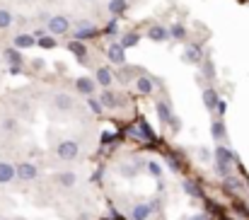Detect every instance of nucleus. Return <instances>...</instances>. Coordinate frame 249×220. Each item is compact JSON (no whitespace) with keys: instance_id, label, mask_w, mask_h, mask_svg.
<instances>
[{"instance_id":"nucleus-1","label":"nucleus","mask_w":249,"mask_h":220,"mask_svg":"<svg viewBox=\"0 0 249 220\" xmlns=\"http://www.w3.org/2000/svg\"><path fill=\"white\" fill-rule=\"evenodd\" d=\"M213 157H215V169H218L223 177L232 174L230 169H232V165H235V152H232L230 147L218 146L215 147V152H213Z\"/></svg>"},{"instance_id":"nucleus-2","label":"nucleus","mask_w":249,"mask_h":220,"mask_svg":"<svg viewBox=\"0 0 249 220\" xmlns=\"http://www.w3.org/2000/svg\"><path fill=\"white\" fill-rule=\"evenodd\" d=\"M46 29H49V34H53V37L68 34V32H71V19H68L66 15H51L49 22H46Z\"/></svg>"},{"instance_id":"nucleus-3","label":"nucleus","mask_w":249,"mask_h":220,"mask_svg":"<svg viewBox=\"0 0 249 220\" xmlns=\"http://www.w3.org/2000/svg\"><path fill=\"white\" fill-rule=\"evenodd\" d=\"M56 155L61 157V160H78V155H80V146H78V141H73V138H66V141H61L58 146H56Z\"/></svg>"},{"instance_id":"nucleus-4","label":"nucleus","mask_w":249,"mask_h":220,"mask_svg":"<svg viewBox=\"0 0 249 220\" xmlns=\"http://www.w3.org/2000/svg\"><path fill=\"white\" fill-rule=\"evenodd\" d=\"M39 177V167L34 162H19L17 165V179L22 182H34Z\"/></svg>"},{"instance_id":"nucleus-5","label":"nucleus","mask_w":249,"mask_h":220,"mask_svg":"<svg viewBox=\"0 0 249 220\" xmlns=\"http://www.w3.org/2000/svg\"><path fill=\"white\" fill-rule=\"evenodd\" d=\"M17 179V167L7 160H0V186H7Z\"/></svg>"},{"instance_id":"nucleus-6","label":"nucleus","mask_w":249,"mask_h":220,"mask_svg":"<svg viewBox=\"0 0 249 220\" xmlns=\"http://www.w3.org/2000/svg\"><path fill=\"white\" fill-rule=\"evenodd\" d=\"M107 56H109V61L114 63V66H126V49L119 44V41H114L109 49H107Z\"/></svg>"},{"instance_id":"nucleus-7","label":"nucleus","mask_w":249,"mask_h":220,"mask_svg":"<svg viewBox=\"0 0 249 220\" xmlns=\"http://www.w3.org/2000/svg\"><path fill=\"white\" fill-rule=\"evenodd\" d=\"M99 34V29L89 22V19H83V22H78V27H75V39H80V41H85V39H92V37H97Z\"/></svg>"},{"instance_id":"nucleus-8","label":"nucleus","mask_w":249,"mask_h":220,"mask_svg":"<svg viewBox=\"0 0 249 220\" xmlns=\"http://www.w3.org/2000/svg\"><path fill=\"white\" fill-rule=\"evenodd\" d=\"M75 90H78L80 94H85V97H92V94H94V90H97V80H92V77L83 75V77H78V80H75Z\"/></svg>"},{"instance_id":"nucleus-9","label":"nucleus","mask_w":249,"mask_h":220,"mask_svg":"<svg viewBox=\"0 0 249 220\" xmlns=\"http://www.w3.org/2000/svg\"><path fill=\"white\" fill-rule=\"evenodd\" d=\"M5 58H7V63H10V71L12 73H19L22 71V63H24V58H22V54H19V49H7L5 51Z\"/></svg>"},{"instance_id":"nucleus-10","label":"nucleus","mask_w":249,"mask_h":220,"mask_svg":"<svg viewBox=\"0 0 249 220\" xmlns=\"http://www.w3.org/2000/svg\"><path fill=\"white\" fill-rule=\"evenodd\" d=\"M148 39L155 41V44L167 41V39H169V27H165V24H153V27L148 29Z\"/></svg>"},{"instance_id":"nucleus-11","label":"nucleus","mask_w":249,"mask_h":220,"mask_svg":"<svg viewBox=\"0 0 249 220\" xmlns=\"http://www.w3.org/2000/svg\"><path fill=\"white\" fill-rule=\"evenodd\" d=\"M94 80H97V85L99 87H104V90H109L111 85H114V73H111V68H107V66H102V68H97V75H94Z\"/></svg>"},{"instance_id":"nucleus-12","label":"nucleus","mask_w":249,"mask_h":220,"mask_svg":"<svg viewBox=\"0 0 249 220\" xmlns=\"http://www.w3.org/2000/svg\"><path fill=\"white\" fill-rule=\"evenodd\" d=\"M181 58H184V63H201V61H203V51H201V46L189 44V46L184 49Z\"/></svg>"},{"instance_id":"nucleus-13","label":"nucleus","mask_w":249,"mask_h":220,"mask_svg":"<svg viewBox=\"0 0 249 220\" xmlns=\"http://www.w3.org/2000/svg\"><path fill=\"white\" fill-rule=\"evenodd\" d=\"M153 216V203H136L131 208V220H148Z\"/></svg>"},{"instance_id":"nucleus-14","label":"nucleus","mask_w":249,"mask_h":220,"mask_svg":"<svg viewBox=\"0 0 249 220\" xmlns=\"http://www.w3.org/2000/svg\"><path fill=\"white\" fill-rule=\"evenodd\" d=\"M155 109H158V119H160L162 124H172L174 114H172V107L167 104L165 99H158V102H155Z\"/></svg>"},{"instance_id":"nucleus-15","label":"nucleus","mask_w":249,"mask_h":220,"mask_svg":"<svg viewBox=\"0 0 249 220\" xmlns=\"http://www.w3.org/2000/svg\"><path fill=\"white\" fill-rule=\"evenodd\" d=\"M12 46L19 49V51L32 49V46H36V37H32V34H17V37L12 39Z\"/></svg>"},{"instance_id":"nucleus-16","label":"nucleus","mask_w":249,"mask_h":220,"mask_svg":"<svg viewBox=\"0 0 249 220\" xmlns=\"http://www.w3.org/2000/svg\"><path fill=\"white\" fill-rule=\"evenodd\" d=\"M99 102L104 104V109H116V107L121 104V97H119L116 92H111V90H104V92L99 94Z\"/></svg>"},{"instance_id":"nucleus-17","label":"nucleus","mask_w":249,"mask_h":220,"mask_svg":"<svg viewBox=\"0 0 249 220\" xmlns=\"http://www.w3.org/2000/svg\"><path fill=\"white\" fill-rule=\"evenodd\" d=\"M203 104H206L208 111H215V109H218L220 97H218V92H215L213 87H206V90H203Z\"/></svg>"},{"instance_id":"nucleus-18","label":"nucleus","mask_w":249,"mask_h":220,"mask_svg":"<svg viewBox=\"0 0 249 220\" xmlns=\"http://www.w3.org/2000/svg\"><path fill=\"white\" fill-rule=\"evenodd\" d=\"M73 97L71 94H66V92H58L56 97H53V107L58 109V111H71L73 109Z\"/></svg>"},{"instance_id":"nucleus-19","label":"nucleus","mask_w":249,"mask_h":220,"mask_svg":"<svg viewBox=\"0 0 249 220\" xmlns=\"http://www.w3.org/2000/svg\"><path fill=\"white\" fill-rule=\"evenodd\" d=\"M133 85H136V92H141V94H150L153 87H155V82H153L148 75H138V77L133 80Z\"/></svg>"},{"instance_id":"nucleus-20","label":"nucleus","mask_w":249,"mask_h":220,"mask_svg":"<svg viewBox=\"0 0 249 220\" xmlns=\"http://www.w3.org/2000/svg\"><path fill=\"white\" fill-rule=\"evenodd\" d=\"M53 179H56V184H58V186H63V189H71V186H75V182H78V174H75V172H58Z\"/></svg>"},{"instance_id":"nucleus-21","label":"nucleus","mask_w":249,"mask_h":220,"mask_svg":"<svg viewBox=\"0 0 249 220\" xmlns=\"http://www.w3.org/2000/svg\"><path fill=\"white\" fill-rule=\"evenodd\" d=\"M107 10H109L111 17H121L128 10V0H109L107 2Z\"/></svg>"},{"instance_id":"nucleus-22","label":"nucleus","mask_w":249,"mask_h":220,"mask_svg":"<svg viewBox=\"0 0 249 220\" xmlns=\"http://www.w3.org/2000/svg\"><path fill=\"white\" fill-rule=\"evenodd\" d=\"M68 51H71L78 61H87V46H85V41H80V39L71 41V44H68Z\"/></svg>"},{"instance_id":"nucleus-23","label":"nucleus","mask_w":249,"mask_h":220,"mask_svg":"<svg viewBox=\"0 0 249 220\" xmlns=\"http://www.w3.org/2000/svg\"><path fill=\"white\" fill-rule=\"evenodd\" d=\"M138 41H141V34H138V32H126L119 44H121L124 49H133V46H138Z\"/></svg>"},{"instance_id":"nucleus-24","label":"nucleus","mask_w":249,"mask_h":220,"mask_svg":"<svg viewBox=\"0 0 249 220\" xmlns=\"http://www.w3.org/2000/svg\"><path fill=\"white\" fill-rule=\"evenodd\" d=\"M169 37H174L177 41H184V39H186V27H184L181 22H174V24L169 27Z\"/></svg>"},{"instance_id":"nucleus-25","label":"nucleus","mask_w":249,"mask_h":220,"mask_svg":"<svg viewBox=\"0 0 249 220\" xmlns=\"http://www.w3.org/2000/svg\"><path fill=\"white\" fill-rule=\"evenodd\" d=\"M15 24V15L5 7H0V29H10Z\"/></svg>"},{"instance_id":"nucleus-26","label":"nucleus","mask_w":249,"mask_h":220,"mask_svg":"<svg viewBox=\"0 0 249 220\" xmlns=\"http://www.w3.org/2000/svg\"><path fill=\"white\" fill-rule=\"evenodd\" d=\"M211 133H213L215 141H225V124H223L220 119H215L213 126H211Z\"/></svg>"},{"instance_id":"nucleus-27","label":"nucleus","mask_w":249,"mask_h":220,"mask_svg":"<svg viewBox=\"0 0 249 220\" xmlns=\"http://www.w3.org/2000/svg\"><path fill=\"white\" fill-rule=\"evenodd\" d=\"M36 44H39L41 49H56V37H53V34H39Z\"/></svg>"},{"instance_id":"nucleus-28","label":"nucleus","mask_w":249,"mask_h":220,"mask_svg":"<svg viewBox=\"0 0 249 220\" xmlns=\"http://www.w3.org/2000/svg\"><path fill=\"white\" fill-rule=\"evenodd\" d=\"M87 107H89L94 114H102V111H104V104H102L99 99H94V97H87Z\"/></svg>"},{"instance_id":"nucleus-29","label":"nucleus","mask_w":249,"mask_h":220,"mask_svg":"<svg viewBox=\"0 0 249 220\" xmlns=\"http://www.w3.org/2000/svg\"><path fill=\"white\" fill-rule=\"evenodd\" d=\"M148 172H150L153 177H162V167H160L155 160H150V162H148Z\"/></svg>"},{"instance_id":"nucleus-30","label":"nucleus","mask_w":249,"mask_h":220,"mask_svg":"<svg viewBox=\"0 0 249 220\" xmlns=\"http://www.w3.org/2000/svg\"><path fill=\"white\" fill-rule=\"evenodd\" d=\"M223 179H225V184H228L230 189H240V186H242V184H240V179H237L235 174H228V177H223Z\"/></svg>"},{"instance_id":"nucleus-31","label":"nucleus","mask_w":249,"mask_h":220,"mask_svg":"<svg viewBox=\"0 0 249 220\" xmlns=\"http://www.w3.org/2000/svg\"><path fill=\"white\" fill-rule=\"evenodd\" d=\"M184 189H186V194H191V196H196V194H198V189H196L191 182H184Z\"/></svg>"},{"instance_id":"nucleus-32","label":"nucleus","mask_w":249,"mask_h":220,"mask_svg":"<svg viewBox=\"0 0 249 220\" xmlns=\"http://www.w3.org/2000/svg\"><path fill=\"white\" fill-rule=\"evenodd\" d=\"M124 174H126V177H136V167H131V165H124Z\"/></svg>"},{"instance_id":"nucleus-33","label":"nucleus","mask_w":249,"mask_h":220,"mask_svg":"<svg viewBox=\"0 0 249 220\" xmlns=\"http://www.w3.org/2000/svg\"><path fill=\"white\" fill-rule=\"evenodd\" d=\"M201 160H211V150L208 147H201Z\"/></svg>"},{"instance_id":"nucleus-34","label":"nucleus","mask_w":249,"mask_h":220,"mask_svg":"<svg viewBox=\"0 0 249 220\" xmlns=\"http://www.w3.org/2000/svg\"><path fill=\"white\" fill-rule=\"evenodd\" d=\"M114 32H116V22H109L107 24V34H114Z\"/></svg>"},{"instance_id":"nucleus-35","label":"nucleus","mask_w":249,"mask_h":220,"mask_svg":"<svg viewBox=\"0 0 249 220\" xmlns=\"http://www.w3.org/2000/svg\"><path fill=\"white\" fill-rule=\"evenodd\" d=\"M5 128H7V131H10V128H15V121H12V119H7V121H5Z\"/></svg>"},{"instance_id":"nucleus-36","label":"nucleus","mask_w":249,"mask_h":220,"mask_svg":"<svg viewBox=\"0 0 249 220\" xmlns=\"http://www.w3.org/2000/svg\"><path fill=\"white\" fill-rule=\"evenodd\" d=\"M189 220H208L206 216H196V218H189Z\"/></svg>"},{"instance_id":"nucleus-37","label":"nucleus","mask_w":249,"mask_h":220,"mask_svg":"<svg viewBox=\"0 0 249 220\" xmlns=\"http://www.w3.org/2000/svg\"><path fill=\"white\" fill-rule=\"evenodd\" d=\"M0 220H5V218H0Z\"/></svg>"}]
</instances>
